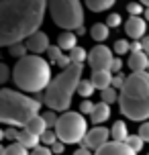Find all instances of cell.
I'll return each instance as SVG.
<instances>
[{
  "label": "cell",
  "mask_w": 149,
  "mask_h": 155,
  "mask_svg": "<svg viewBox=\"0 0 149 155\" xmlns=\"http://www.w3.org/2000/svg\"><path fill=\"white\" fill-rule=\"evenodd\" d=\"M49 4L45 0H2L0 2V47L25 43L43 25Z\"/></svg>",
  "instance_id": "6da1fadb"
},
{
  "label": "cell",
  "mask_w": 149,
  "mask_h": 155,
  "mask_svg": "<svg viewBox=\"0 0 149 155\" xmlns=\"http://www.w3.org/2000/svg\"><path fill=\"white\" fill-rule=\"evenodd\" d=\"M118 108L123 116L135 123L149 120V71L127 76L125 86L118 92Z\"/></svg>",
  "instance_id": "7a4b0ae2"
},
{
  "label": "cell",
  "mask_w": 149,
  "mask_h": 155,
  "mask_svg": "<svg viewBox=\"0 0 149 155\" xmlns=\"http://www.w3.org/2000/svg\"><path fill=\"white\" fill-rule=\"evenodd\" d=\"M51 63L43 59L41 55H27L18 59L12 68V82L21 92L39 94L45 92L51 84Z\"/></svg>",
  "instance_id": "3957f363"
},
{
  "label": "cell",
  "mask_w": 149,
  "mask_h": 155,
  "mask_svg": "<svg viewBox=\"0 0 149 155\" xmlns=\"http://www.w3.org/2000/svg\"><path fill=\"white\" fill-rule=\"evenodd\" d=\"M41 102L27 96L23 92H16L10 88L0 90V123L8 127H27L35 116H39Z\"/></svg>",
  "instance_id": "277c9868"
},
{
  "label": "cell",
  "mask_w": 149,
  "mask_h": 155,
  "mask_svg": "<svg viewBox=\"0 0 149 155\" xmlns=\"http://www.w3.org/2000/svg\"><path fill=\"white\" fill-rule=\"evenodd\" d=\"M84 74V63H71L68 70L53 76L49 88L45 90V104L53 112H68L74 94L78 92Z\"/></svg>",
  "instance_id": "5b68a950"
},
{
  "label": "cell",
  "mask_w": 149,
  "mask_h": 155,
  "mask_svg": "<svg viewBox=\"0 0 149 155\" xmlns=\"http://www.w3.org/2000/svg\"><path fill=\"white\" fill-rule=\"evenodd\" d=\"M49 15L59 29L70 33H78L84 29V8L78 0H51Z\"/></svg>",
  "instance_id": "8992f818"
},
{
  "label": "cell",
  "mask_w": 149,
  "mask_h": 155,
  "mask_svg": "<svg viewBox=\"0 0 149 155\" xmlns=\"http://www.w3.org/2000/svg\"><path fill=\"white\" fill-rule=\"evenodd\" d=\"M55 135L57 139L65 143V145H74V143H84L88 135V123L86 118L82 116V112H74L68 110L59 114V120L55 124Z\"/></svg>",
  "instance_id": "52a82bcc"
},
{
  "label": "cell",
  "mask_w": 149,
  "mask_h": 155,
  "mask_svg": "<svg viewBox=\"0 0 149 155\" xmlns=\"http://www.w3.org/2000/svg\"><path fill=\"white\" fill-rule=\"evenodd\" d=\"M112 61V49H108L106 45H96L88 53V65L92 68V71H110Z\"/></svg>",
  "instance_id": "ba28073f"
},
{
  "label": "cell",
  "mask_w": 149,
  "mask_h": 155,
  "mask_svg": "<svg viewBox=\"0 0 149 155\" xmlns=\"http://www.w3.org/2000/svg\"><path fill=\"white\" fill-rule=\"evenodd\" d=\"M108 137H110V129H106V127H92V129L88 131L86 139H84V143H82V147L98 151V149L104 147L106 143H110Z\"/></svg>",
  "instance_id": "9c48e42d"
},
{
  "label": "cell",
  "mask_w": 149,
  "mask_h": 155,
  "mask_svg": "<svg viewBox=\"0 0 149 155\" xmlns=\"http://www.w3.org/2000/svg\"><path fill=\"white\" fill-rule=\"evenodd\" d=\"M25 45H27V49H29V53H31V55L47 53L49 49H51L47 33H43V31H37L35 35H33V37H29L27 41H25Z\"/></svg>",
  "instance_id": "30bf717a"
},
{
  "label": "cell",
  "mask_w": 149,
  "mask_h": 155,
  "mask_svg": "<svg viewBox=\"0 0 149 155\" xmlns=\"http://www.w3.org/2000/svg\"><path fill=\"white\" fill-rule=\"evenodd\" d=\"M125 33L133 41H139V39H145V33H147V21L143 16H129V21L125 23Z\"/></svg>",
  "instance_id": "8fae6325"
},
{
  "label": "cell",
  "mask_w": 149,
  "mask_h": 155,
  "mask_svg": "<svg viewBox=\"0 0 149 155\" xmlns=\"http://www.w3.org/2000/svg\"><path fill=\"white\" fill-rule=\"evenodd\" d=\"M127 65H129L131 74H143V71H147L149 70L147 53L145 51H133V53L129 55V59H127Z\"/></svg>",
  "instance_id": "7c38bea8"
},
{
  "label": "cell",
  "mask_w": 149,
  "mask_h": 155,
  "mask_svg": "<svg viewBox=\"0 0 149 155\" xmlns=\"http://www.w3.org/2000/svg\"><path fill=\"white\" fill-rule=\"evenodd\" d=\"M94 155H137L133 149L129 147L127 143H117V141H110L104 147H100Z\"/></svg>",
  "instance_id": "4fadbf2b"
},
{
  "label": "cell",
  "mask_w": 149,
  "mask_h": 155,
  "mask_svg": "<svg viewBox=\"0 0 149 155\" xmlns=\"http://www.w3.org/2000/svg\"><path fill=\"white\" fill-rule=\"evenodd\" d=\"M112 74L110 71H92V78H90V82L94 84L96 90H100V92H104V90H108V88H112Z\"/></svg>",
  "instance_id": "5bb4252c"
},
{
  "label": "cell",
  "mask_w": 149,
  "mask_h": 155,
  "mask_svg": "<svg viewBox=\"0 0 149 155\" xmlns=\"http://www.w3.org/2000/svg\"><path fill=\"white\" fill-rule=\"evenodd\" d=\"M110 118V106L108 104H104V102H98L96 104V108H94V112L90 114V123L92 124H96V127H102V123L104 120H108Z\"/></svg>",
  "instance_id": "9a60e30c"
},
{
  "label": "cell",
  "mask_w": 149,
  "mask_h": 155,
  "mask_svg": "<svg viewBox=\"0 0 149 155\" xmlns=\"http://www.w3.org/2000/svg\"><path fill=\"white\" fill-rule=\"evenodd\" d=\"M110 137L117 143H127V139L131 137V133H129V129H127V124L123 120H114V124L110 127Z\"/></svg>",
  "instance_id": "2e32d148"
},
{
  "label": "cell",
  "mask_w": 149,
  "mask_h": 155,
  "mask_svg": "<svg viewBox=\"0 0 149 155\" xmlns=\"http://www.w3.org/2000/svg\"><path fill=\"white\" fill-rule=\"evenodd\" d=\"M76 41H78V35L76 33H70V31H63L59 37H57V47L61 49V51H68L70 53L71 49H76Z\"/></svg>",
  "instance_id": "e0dca14e"
},
{
  "label": "cell",
  "mask_w": 149,
  "mask_h": 155,
  "mask_svg": "<svg viewBox=\"0 0 149 155\" xmlns=\"http://www.w3.org/2000/svg\"><path fill=\"white\" fill-rule=\"evenodd\" d=\"M25 131H29L31 135H35V137H39V139H41V135H45L49 129H47V124H45V120H43V116L39 114V116H35L31 123L25 127Z\"/></svg>",
  "instance_id": "ac0fdd59"
},
{
  "label": "cell",
  "mask_w": 149,
  "mask_h": 155,
  "mask_svg": "<svg viewBox=\"0 0 149 155\" xmlns=\"http://www.w3.org/2000/svg\"><path fill=\"white\" fill-rule=\"evenodd\" d=\"M108 33H110V29L106 23H94L92 29H90V37L94 39V41H98V43H102V41L108 39Z\"/></svg>",
  "instance_id": "d6986e66"
},
{
  "label": "cell",
  "mask_w": 149,
  "mask_h": 155,
  "mask_svg": "<svg viewBox=\"0 0 149 155\" xmlns=\"http://www.w3.org/2000/svg\"><path fill=\"white\" fill-rule=\"evenodd\" d=\"M16 143H21V145H23L25 149H37L39 147V143H41V139L39 137H35V135H31V133L29 131H21V137H18V141H16Z\"/></svg>",
  "instance_id": "ffe728a7"
},
{
  "label": "cell",
  "mask_w": 149,
  "mask_h": 155,
  "mask_svg": "<svg viewBox=\"0 0 149 155\" xmlns=\"http://www.w3.org/2000/svg\"><path fill=\"white\" fill-rule=\"evenodd\" d=\"M114 2L112 0H88L86 6L92 10V12H102V10H108Z\"/></svg>",
  "instance_id": "44dd1931"
},
{
  "label": "cell",
  "mask_w": 149,
  "mask_h": 155,
  "mask_svg": "<svg viewBox=\"0 0 149 155\" xmlns=\"http://www.w3.org/2000/svg\"><path fill=\"white\" fill-rule=\"evenodd\" d=\"M96 92V88H94V84L90 82V80H82L80 82V88H78V94L84 98V100H90V96Z\"/></svg>",
  "instance_id": "7402d4cb"
},
{
  "label": "cell",
  "mask_w": 149,
  "mask_h": 155,
  "mask_svg": "<svg viewBox=\"0 0 149 155\" xmlns=\"http://www.w3.org/2000/svg\"><path fill=\"white\" fill-rule=\"evenodd\" d=\"M2 155H31L29 149H25L21 143H10L6 147H2Z\"/></svg>",
  "instance_id": "603a6c76"
},
{
  "label": "cell",
  "mask_w": 149,
  "mask_h": 155,
  "mask_svg": "<svg viewBox=\"0 0 149 155\" xmlns=\"http://www.w3.org/2000/svg\"><path fill=\"white\" fill-rule=\"evenodd\" d=\"M112 51H114L117 55L131 53V43H129V41H125V39H118V41H114V43H112Z\"/></svg>",
  "instance_id": "cb8c5ba5"
},
{
  "label": "cell",
  "mask_w": 149,
  "mask_h": 155,
  "mask_svg": "<svg viewBox=\"0 0 149 155\" xmlns=\"http://www.w3.org/2000/svg\"><path fill=\"white\" fill-rule=\"evenodd\" d=\"M70 59H71V63H84V59H88V53L84 51V47H76V49H71L70 53Z\"/></svg>",
  "instance_id": "d4e9b609"
},
{
  "label": "cell",
  "mask_w": 149,
  "mask_h": 155,
  "mask_svg": "<svg viewBox=\"0 0 149 155\" xmlns=\"http://www.w3.org/2000/svg\"><path fill=\"white\" fill-rule=\"evenodd\" d=\"M61 57H63V51H61L57 45H51V49L47 51V61L51 63V65H57Z\"/></svg>",
  "instance_id": "484cf974"
},
{
  "label": "cell",
  "mask_w": 149,
  "mask_h": 155,
  "mask_svg": "<svg viewBox=\"0 0 149 155\" xmlns=\"http://www.w3.org/2000/svg\"><path fill=\"white\" fill-rule=\"evenodd\" d=\"M8 53L12 55V57H16V59H23V57H27L29 55V49H27V45L25 43H18V45H12L10 49H8Z\"/></svg>",
  "instance_id": "4316f807"
},
{
  "label": "cell",
  "mask_w": 149,
  "mask_h": 155,
  "mask_svg": "<svg viewBox=\"0 0 149 155\" xmlns=\"http://www.w3.org/2000/svg\"><path fill=\"white\" fill-rule=\"evenodd\" d=\"M102 94V102L104 104H114V102H118V92L114 90V88H108V90H104V92H100Z\"/></svg>",
  "instance_id": "83f0119b"
},
{
  "label": "cell",
  "mask_w": 149,
  "mask_h": 155,
  "mask_svg": "<svg viewBox=\"0 0 149 155\" xmlns=\"http://www.w3.org/2000/svg\"><path fill=\"white\" fill-rule=\"evenodd\" d=\"M41 116H43V120H45V124H47V129H55V124H57V120H59V114L53 112V110H45Z\"/></svg>",
  "instance_id": "f1b7e54d"
},
{
  "label": "cell",
  "mask_w": 149,
  "mask_h": 155,
  "mask_svg": "<svg viewBox=\"0 0 149 155\" xmlns=\"http://www.w3.org/2000/svg\"><path fill=\"white\" fill-rule=\"evenodd\" d=\"M127 145L133 149L135 153H139V151L143 149V145H145V141H143L141 137H139V135H131V137L127 139Z\"/></svg>",
  "instance_id": "f546056e"
},
{
  "label": "cell",
  "mask_w": 149,
  "mask_h": 155,
  "mask_svg": "<svg viewBox=\"0 0 149 155\" xmlns=\"http://www.w3.org/2000/svg\"><path fill=\"white\" fill-rule=\"evenodd\" d=\"M57 135H55V131H51V129H49L47 133H45V135H41V143H43V145H45V147H53L55 143H57Z\"/></svg>",
  "instance_id": "4dcf8cb0"
},
{
  "label": "cell",
  "mask_w": 149,
  "mask_h": 155,
  "mask_svg": "<svg viewBox=\"0 0 149 155\" xmlns=\"http://www.w3.org/2000/svg\"><path fill=\"white\" fill-rule=\"evenodd\" d=\"M127 10H129V15L131 16H141L145 10H143V4L139 2H131V4H127Z\"/></svg>",
  "instance_id": "1f68e13d"
},
{
  "label": "cell",
  "mask_w": 149,
  "mask_h": 155,
  "mask_svg": "<svg viewBox=\"0 0 149 155\" xmlns=\"http://www.w3.org/2000/svg\"><path fill=\"white\" fill-rule=\"evenodd\" d=\"M94 108H96V104L92 100H82L80 102V112H82V114H92Z\"/></svg>",
  "instance_id": "d6a6232c"
},
{
  "label": "cell",
  "mask_w": 149,
  "mask_h": 155,
  "mask_svg": "<svg viewBox=\"0 0 149 155\" xmlns=\"http://www.w3.org/2000/svg\"><path fill=\"white\" fill-rule=\"evenodd\" d=\"M8 80H12V71L8 70L6 63H0V82H2V84H6Z\"/></svg>",
  "instance_id": "836d02e7"
},
{
  "label": "cell",
  "mask_w": 149,
  "mask_h": 155,
  "mask_svg": "<svg viewBox=\"0 0 149 155\" xmlns=\"http://www.w3.org/2000/svg\"><path fill=\"white\" fill-rule=\"evenodd\" d=\"M18 137H21V131L18 129H15V127H8L6 131H4V139H8V141H18Z\"/></svg>",
  "instance_id": "e575fe53"
},
{
  "label": "cell",
  "mask_w": 149,
  "mask_h": 155,
  "mask_svg": "<svg viewBox=\"0 0 149 155\" xmlns=\"http://www.w3.org/2000/svg\"><path fill=\"white\" fill-rule=\"evenodd\" d=\"M106 25H108V29H117L118 25H121V16H118L117 12L108 15V18H106Z\"/></svg>",
  "instance_id": "d590c367"
},
{
  "label": "cell",
  "mask_w": 149,
  "mask_h": 155,
  "mask_svg": "<svg viewBox=\"0 0 149 155\" xmlns=\"http://www.w3.org/2000/svg\"><path fill=\"white\" fill-rule=\"evenodd\" d=\"M137 135H139L143 141H147V143H149V120H147V123H143V124H139V133H137Z\"/></svg>",
  "instance_id": "8d00e7d4"
},
{
  "label": "cell",
  "mask_w": 149,
  "mask_h": 155,
  "mask_svg": "<svg viewBox=\"0 0 149 155\" xmlns=\"http://www.w3.org/2000/svg\"><path fill=\"white\" fill-rule=\"evenodd\" d=\"M31 155H53V151H51V147H45V145H39L37 149H33Z\"/></svg>",
  "instance_id": "74e56055"
},
{
  "label": "cell",
  "mask_w": 149,
  "mask_h": 155,
  "mask_svg": "<svg viewBox=\"0 0 149 155\" xmlns=\"http://www.w3.org/2000/svg\"><path fill=\"white\" fill-rule=\"evenodd\" d=\"M121 70H123V61L114 57V61H112V65H110V74L117 76V74H121Z\"/></svg>",
  "instance_id": "f35d334b"
},
{
  "label": "cell",
  "mask_w": 149,
  "mask_h": 155,
  "mask_svg": "<svg viewBox=\"0 0 149 155\" xmlns=\"http://www.w3.org/2000/svg\"><path fill=\"white\" fill-rule=\"evenodd\" d=\"M63 149H65V143H61V141H57L53 147H51V151H53V155H61Z\"/></svg>",
  "instance_id": "ab89813d"
},
{
  "label": "cell",
  "mask_w": 149,
  "mask_h": 155,
  "mask_svg": "<svg viewBox=\"0 0 149 155\" xmlns=\"http://www.w3.org/2000/svg\"><path fill=\"white\" fill-rule=\"evenodd\" d=\"M74 155H92V153H90L88 147H78L76 151H74Z\"/></svg>",
  "instance_id": "60d3db41"
},
{
  "label": "cell",
  "mask_w": 149,
  "mask_h": 155,
  "mask_svg": "<svg viewBox=\"0 0 149 155\" xmlns=\"http://www.w3.org/2000/svg\"><path fill=\"white\" fill-rule=\"evenodd\" d=\"M141 43H143V51H145V53H147V57H149V35L143 39Z\"/></svg>",
  "instance_id": "b9f144b4"
},
{
  "label": "cell",
  "mask_w": 149,
  "mask_h": 155,
  "mask_svg": "<svg viewBox=\"0 0 149 155\" xmlns=\"http://www.w3.org/2000/svg\"><path fill=\"white\" fill-rule=\"evenodd\" d=\"M143 18L149 23V6H145V12H143Z\"/></svg>",
  "instance_id": "7bdbcfd3"
},
{
  "label": "cell",
  "mask_w": 149,
  "mask_h": 155,
  "mask_svg": "<svg viewBox=\"0 0 149 155\" xmlns=\"http://www.w3.org/2000/svg\"><path fill=\"white\" fill-rule=\"evenodd\" d=\"M147 71H149V70H147Z\"/></svg>",
  "instance_id": "ee69618b"
},
{
  "label": "cell",
  "mask_w": 149,
  "mask_h": 155,
  "mask_svg": "<svg viewBox=\"0 0 149 155\" xmlns=\"http://www.w3.org/2000/svg\"><path fill=\"white\" fill-rule=\"evenodd\" d=\"M147 155H149V153H147Z\"/></svg>",
  "instance_id": "f6af8a7d"
}]
</instances>
